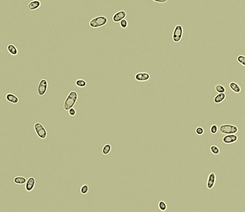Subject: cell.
I'll list each match as a JSON object with an SVG mask.
<instances>
[{
  "mask_svg": "<svg viewBox=\"0 0 245 212\" xmlns=\"http://www.w3.org/2000/svg\"><path fill=\"white\" fill-rule=\"evenodd\" d=\"M78 99V95L75 91H71L63 103V109L65 111L74 107Z\"/></svg>",
  "mask_w": 245,
  "mask_h": 212,
  "instance_id": "cell-1",
  "label": "cell"
},
{
  "mask_svg": "<svg viewBox=\"0 0 245 212\" xmlns=\"http://www.w3.org/2000/svg\"><path fill=\"white\" fill-rule=\"evenodd\" d=\"M108 19L104 16H100L93 18L89 22V25L93 29L100 28L107 23Z\"/></svg>",
  "mask_w": 245,
  "mask_h": 212,
  "instance_id": "cell-2",
  "label": "cell"
},
{
  "mask_svg": "<svg viewBox=\"0 0 245 212\" xmlns=\"http://www.w3.org/2000/svg\"><path fill=\"white\" fill-rule=\"evenodd\" d=\"M221 133L224 135L236 134L238 132V128L235 125L224 124L219 128Z\"/></svg>",
  "mask_w": 245,
  "mask_h": 212,
  "instance_id": "cell-3",
  "label": "cell"
},
{
  "mask_svg": "<svg viewBox=\"0 0 245 212\" xmlns=\"http://www.w3.org/2000/svg\"><path fill=\"white\" fill-rule=\"evenodd\" d=\"M184 29L180 25H176L174 28L172 35V40L175 43H178L181 41L183 35Z\"/></svg>",
  "mask_w": 245,
  "mask_h": 212,
  "instance_id": "cell-4",
  "label": "cell"
},
{
  "mask_svg": "<svg viewBox=\"0 0 245 212\" xmlns=\"http://www.w3.org/2000/svg\"><path fill=\"white\" fill-rule=\"evenodd\" d=\"M34 130L39 138L41 139H45L47 137V133L43 125L41 123H35L34 125Z\"/></svg>",
  "mask_w": 245,
  "mask_h": 212,
  "instance_id": "cell-5",
  "label": "cell"
},
{
  "mask_svg": "<svg viewBox=\"0 0 245 212\" xmlns=\"http://www.w3.org/2000/svg\"><path fill=\"white\" fill-rule=\"evenodd\" d=\"M48 88V82L46 79H41L38 86V94L40 96L45 95Z\"/></svg>",
  "mask_w": 245,
  "mask_h": 212,
  "instance_id": "cell-6",
  "label": "cell"
},
{
  "mask_svg": "<svg viewBox=\"0 0 245 212\" xmlns=\"http://www.w3.org/2000/svg\"><path fill=\"white\" fill-rule=\"evenodd\" d=\"M127 16V13L125 11L120 10L115 13L112 17L113 22L118 23L124 19H125Z\"/></svg>",
  "mask_w": 245,
  "mask_h": 212,
  "instance_id": "cell-7",
  "label": "cell"
},
{
  "mask_svg": "<svg viewBox=\"0 0 245 212\" xmlns=\"http://www.w3.org/2000/svg\"><path fill=\"white\" fill-rule=\"evenodd\" d=\"M150 75L146 72H139L135 74L134 79L138 82H146L150 79Z\"/></svg>",
  "mask_w": 245,
  "mask_h": 212,
  "instance_id": "cell-8",
  "label": "cell"
},
{
  "mask_svg": "<svg viewBox=\"0 0 245 212\" xmlns=\"http://www.w3.org/2000/svg\"><path fill=\"white\" fill-rule=\"evenodd\" d=\"M238 138L236 134H230L226 135L224 136L222 139V141L224 143L226 144L234 143L238 141Z\"/></svg>",
  "mask_w": 245,
  "mask_h": 212,
  "instance_id": "cell-9",
  "label": "cell"
},
{
  "mask_svg": "<svg viewBox=\"0 0 245 212\" xmlns=\"http://www.w3.org/2000/svg\"><path fill=\"white\" fill-rule=\"evenodd\" d=\"M216 175L214 172H211L208 176L206 185L208 189L211 190L214 188L216 182Z\"/></svg>",
  "mask_w": 245,
  "mask_h": 212,
  "instance_id": "cell-10",
  "label": "cell"
},
{
  "mask_svg": "<svg viewBox=\"0 0 245 212\" xmlns=\"http://www.w3.org/2000/svg\"><path fill=\"white\" fill-rule=\"evenodd\" d=\"M35 179L34 177H29V178L27 179L25 185L26 191L29 192L33 191L35 187Z\"/></svg>",
  "mask_w": 245,
  "mask_h": 212,
  "instance_id": "cell-11",
  "label": "cell"
},
{
  "mask_svg": "<svg viewBox=\"0 0 245 212\" xmlns=\"http://www.w3.org/2000/svg\"><path fill=\"white\" fill-rule=\"evenodd\" d=\"M5 98L7 101L13 104H16L19 102V98L18 97L14 94L11 93L7 94L5 96Z\"/></svg>",
  "mask_w": 245,
  "mask_h": 212,
  "instance_id": "cell-12",
  "label": "cell"
},
{
  "mask_svg": "<svg viewBox=\"0 0 245 212\" xmlns=\"http://www.w3.org/2000/svg\"><path fill=\"white\" fill-rule=\"evenodd\" d=\"M41 1L38 0H33L29 3L28 8L30 10H35L40 8L41 6Z\"/></svg>",
  "mask_w": 245,
  "mask_h": 212,
  "instance_id": "cell-13",
  "label": "cell"
},
{
  "mask_svg": "<svg viewBox=\"0 0 245 212\" xmlns=\"http://www.w3.org/2000/svg\"><path fill=\"white\" fill-rule=\"evenodd\" d=\"M229 86L230 90L236 93H240L242 91V89L240 86L235 82H231L229 84Z\"/></svg>",
  "mask_w": 245,
  "mask_h": 212,
  "instance_id": "cell-14",
  "label": "cell"
},
{
  "mask_svg": "<svg viewBox=\"0 0 245 212\" xmlns=\"http://www.w3.org/2000/svg\"><path fill=\"white\" fill-rule=\"evenodd\" d=\"M226 96L225 93H218L214 97V103L216 104H220L225 100Z\"/></svg>",
  "mask_w": 245,
  "mask_h": 212,
  "instance_id": "cell-15",
  "label": "cell"
},
{
  "mask_svg": "<svg viewBox=\"0 0 245 212\" xmlns=\"http://www.w3.org/2000/svg\"><path fill=\"white\" fill-rule=\"evenodd\" d=\"M7 50L9 53L12 56H16V55H18V53H19L18 49L16 47L12 44H9L7 45Z\"/></svg>",
  "mask_w": 245,
  "mask_h": 212,
  "instance_id": "cell-16",
  "label": "cell"
},
{
  "mask_svg": "<svg viewBox=\"0 0 245 212\" xmlns=\"http://www.w3.org/2000/svg\"><path fill=\"white\" fill-rule=\"evenodd\" d=\"M27 181L25 177L22 176H17L13 179L14 183L17 185L25 184Z\"/></svg>",
  "mask_w": 245,
  "mask_h": 212,
  "instance_id": "cell-17",
  "label": "cell"
},
{
  "mask_svg": "<svg viewBox=\"0 0 245 212\" xmlns=\"http://www.w3.org/2000/svg\"><path fill=\"white\" fill-rule=\"evenodd\" d=\"M75 84L79 88H85L87 85V82L85 80L81 79H76Z\"/></svg>",
  "mask_w": 245,
  "mask_h": 212,
  "instance_id": "cell-18",
  "label": "cell"
},
{
  "mask_svg": "<svg viewBox=\"0 0 245 212\" xmlns=\"http://www.w3.org/2000/svg\"><path fill=\"white\" fill-rule=\"evenodd\" d=\"M112 150V146L110 144H105L102 149V153L104 155H107L110 153Z\"/></svg>",
  "mask_w": 245,
  "mask_h": 212,
  "instance_id": "cell-19",
  "label": "cell"
},
{
  "mask_svg": "<svg viewBox=\"0 0 245 212\" xmlns=\"http://www.w3.org/2000/svg\"><path fill=\"white\" fill-rule=\"evenodd\" d=\"M215 90L216 92L218 93H225L226 92V88L224 86L220 84H218L215 87Z\"/></svg>",
  "mask_w": 245,
  "mask_h": 212,
  "instance_id": "cell-20",
  "label": "cell"
},
{
  "mask_svg": "<svg viewBox=\"0 0 245 212\" xmlns=\"http://www.w3.org/2000/svg\"><path fill=\"white\" fill-rule=\"evenodd\" d=\"M210 150L212 153L215 155H218L220 151L219 147L215 145H212L210 147Z\"/></svg>",
  "mask_w": 245,
  "mask_h": 212,
  "instance_id": "cell-21",
  "label": "cell"
},
{
  "mask_svg": "<svg viewBox=\"0 0 245 212\" xmlns=\"http://www.w3.org/2000/svg\"><path fill=\"white\" fill-rule=\"evenodd\" d=\"M159 209L161 211H165L167 209V205L166 203L163 201H160L158 203Z\"/></svg>",
  "mask_w": 245,
  "mask_h": 212,
  "instance_id": "cell-22",
  "label": "cell"
},
{
  "mask_svg": "<svg viewBox=\"0 0 245 212\" xmlns=\"http://www.w3.org/2000/svg\"><path fill=\"white\" fill-rule=\"evenodd\" d=\"M89 187L87 184L83 185L80 189V192L82 195H86L89 192Z\"/></svg>",
  "mask_w": 245,
  "mask_h": 212,
  "instance_id": "cell-23",
  "label": "cell"
},
{
  "mask_svg": "<svg viewBox=\"0 0 245 212\" xmlns=\"http://www.w3.org/2000/svg\"><path fill=\"white\" fill-rule=\"evenodd\" d=\"M237 62L243 66H245V57L243 55H239L237 57Z\"/></svg>",
  "mask_w": 245,
  "mask_h": 212,
  "instance_id": "cell-24",
  "label": "cell"
},
{
  "mask_svg": "<svg viewBox=\"0 0 245 212\" xmlns=\"http://www.w3.org/2000/svg\"><path fill=\"white\" fill-rule=\"evenodd\" d=\"M120 27L122 29H125L127 28L128 26V22L126 19H124L119 22Z\"/></svg>",
  "mask_w": 245,
  "mask_h": 212,
  "instance_id": "cell-25",
  "label": "cell"
},
{
  "mask_svg": "<svg viewBox=\"0 0 245 212\" xmlns=\"http://www.w3.org/2000/svg\"><path fill=\"white\" fill-rule=\"evenodd\" d=\"M210 131L212 134H216L218 131V126L216 124H213L210 127Z\"/></svg>",
  "mask_w": 245,
  "mask_h": 212,
  "instance_id": "cell-26",
  "label": "cell"
},
{
  "mask_svg": "<svg viewBox=\"0 0 245 212\" xmlns=\"http://www.w3.org/2000/svg\"><path fill=\"white\" fill-rule=\"evenodd\" d=\"M195 132L196 133V135H202L204 134V129L202 127H198L195 130Z\"/></svg>",
  "mask_w": 245,
  "mask_h": 212,
  "instance_id": "cell-27",
  "label": "cell"
},
{
  "mask_svg": "<svg viewBox=\"0 0 245 212\" xmlns=\"http://www.w3.org/2000/svg\"><path fill=\"white\" fill-rule=\"evenodd\" d=\"M68 113L69 114V115L71 117H74L76 115V110L75 108L72 107L71 109L69 110L68 111Z\"/></svg>",
  "mask_w": 245,
  "mask_h": 212,
  "instance_id": "cell-28",
  "label": "cell"
},
{
  "mask_svg": "<svg viewBox=\"0 0 245 212\" xmlns=\"http://www.w3.org/2000/svg\"><path fill=\"white\" fill-rule=\"evenodd\" d=\"M153 1L156 2V3H167L168 1L167 0H153Z\"/></svg>",
  "mask_w": 245,
  "mask_h": 212,
  "instance_id": "cell-29",
  "label": "cell"
}]
</instances>
